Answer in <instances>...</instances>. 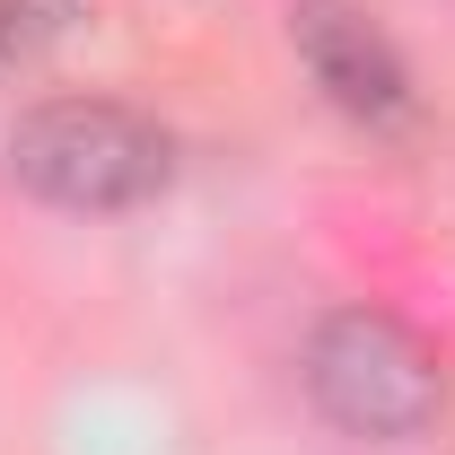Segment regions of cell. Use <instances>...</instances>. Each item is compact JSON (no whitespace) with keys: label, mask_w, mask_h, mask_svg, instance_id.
Masks as SVG:
<instances>
[{"label":"cell","mask_w":455,"mask_h":455,"mask_svg":"<svg viewBox=\"0 0 455 455\" xmlns=\"http://www.w3.org/2000/svg\"><path fill=\"white\" fill-rule=\"evenodd\" d=\"M289 44L307 61V79H315L350 123L386 132V123L411 114V70H403L395 36H386L359 0H289Z\"/></svg>","instance_id":"cell-3"},{"label":"cell","mask_w":455,"mask_h":455,"mask_svg":"<svg viewBox=\"0 0 455 455\" xmlns=\"http://www.w3.org/2000/svg\"><path fill=\"white\" fill-rule=\"evenodd\" d=\"M307 395L350 438H420L447 403V368L395 307H333L307 333Z\"/></svg>","instance_id":"cell-2"},{"label":"cell","mask_w":455,"mask_h":455,"mask_svg":"<svg viewBox=\"0 0 455 455\" xmlns=\"http://www.w3.org/2000/svg\"><path fill=\"white\" fill-rule=\"evenodd\" d=\"M9 175L53 202V211H140L149 193H167L175 140L158 114L114 106V97H44L9 123Z\"/></svg>","instance_id":"cell-1"},{"label":"cell","mask_w":455,"mask_h":455,"mask_svg":"<svg viewBox=\"0 0 455 455\" xmlns=\"http://www.w3.org/2000/svg\"><path fill=\"white\" fill-rule=\"evenodd\" d=\"M88 0H0V61H36L79 27Z\"/></svg>","instance_id":"cell-4"}]
</instances>
